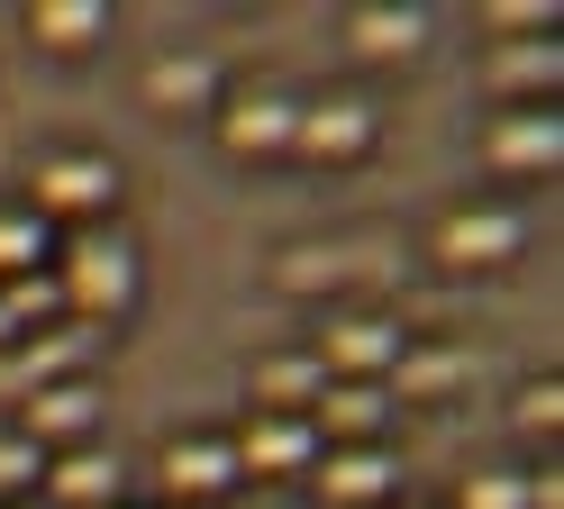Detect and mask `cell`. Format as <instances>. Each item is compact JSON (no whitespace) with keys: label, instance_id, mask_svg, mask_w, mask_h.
<instances>
[{"label":"cell","instance_id":"obj_1","mask_svg":"<svg viewBox=\"0 0 564 509\" xmlns=\"http://www.w3.org/2000/svg\"><path fill=\"white\" fill-rule=\"evenodd\" d=\"M55 291H64V318H83V327H110L137 310V291H147V254H137L128 228H74L55 246Z\"/></svg>","mask_w":564,"mask_h":509},{"label":"cell","instance_id":"obj_2","mask_svg":"<svg viewBox=\"0 0 564 509\" xmlns=\"http://www.w3.org/2000/svg\"><path fill=\"white\" fill-rule=\"evenodd\" d=\"M28 209L46 218H74V228H100V218L119 209V155H100V145H55V155H37V182H28Z\"/></svg>","mask_w":564,"mask_h":509},{"label":"cell","instance_id":"obj_3","mask_svg":"<svg viewBox=\"0 0 564 509\" xmlns=\"http://www.w3.org/2000/svg\"><path fill=\"white\" fill-rule=\"evenodd\" d=\"M401 346H410V327L392 310H328V327H319V346H310V355H319L328 382H392Z\"/></svg>","mask_w":564,"mask_h":509},{"label":"cell","instance_id":"obj_4","mask_svg":"<svg viewBox=\"0 0 564 509\" xmlns=\"http://www.w3.org/2000/svg\"><path fill=\"white\" fill-rule=\"evenodd\" d=\"M519 246H528V218L510 201H455L437 218V237H429V254H437L446 273H501Z\"/></svg>","mask_w":564,"mask_h":509},{"label":"cell","instance_id":"obj_5","mask_svg":"<svg viewBox=\"0 0 564 509\" xmlns=\"http://www.w3.org/2000/svg\"><path fill=\"white\" fill-rule=\"evenodd\" d=\"M373 145H382V119H373L365 91H319V100H301L292 155H310V164H365Z\"/></svg>","mask_w":564,"mask_h":509},{"label":"cell","instance_id":"obj_6","mask_svg":"<svg viewBox=\"0 0 564 509\" xmlns=\"http://www.w3.org/2000/svg\"><path fill=\"white\" fill-rule=\"evenodd\" d=\"M209 128H219V145H228L237 164H273V155H292L301 100L292 91H228L219 109H209Z\"/></svg>","mask_w":564,"mask_h":509},{"label":"cell","instance_id":"obj_7","mask_svg":"<svg viewBox=\"0 0 564 509\" xmlns=\"http://www.w3.org/2000/svg\"><path fill=\"white\" fill-rule=\"evenodd\" d=\"M91 355H100V327H83V318H55V327H37L28 346H10L0 355V391H46V382H83L91 373Z\"/></svg>","mask_w":564,"mask_h":509},{"label":"cell","instance_id":"obj_8","mask_svg":"<svg viewBox=\"0 0 564 509\" xmlns=\"http://www.w3.org/2000/svg\"><path fill=\"white\" fill-rule=\"evenodd\" d=\"M155 483H164L173 509H219L246 473H237V446H228V436H164Z\"/></svg>","mask_w":564,"mask_h":509},{"label":"cell","instance_id":"obj_9","mask_svg":"<svg viewBox=\"0 0 564 509\" xmlns=\"http://www.w3.org/2000/svg\"><path fill=\"white\" fill-rule=\"evenodd\" d=\"M228 446H237V473H246V483H292V473L319 464V427H310L301 410H256Z\"/></svg>","mask_w":564,"mask_h":509},{"label":"cell","instance_id":"obj_10","mask_svg":"<svg viewBox=\"0 0 564 509\" xmlns=\"http://www.w3.org/2000/svg\"><path fill=\"white\" fill-rule=\"evenodd\" d=\"M19 436L37 455H64V446H91L100 436V382H46V391H28L19 400Z\"/></svg>","mask_w":564,"mask_h":509},{"label":"cell","instance_id":"obj_11","mask_svg":"<svg viewBox=\"0 0 564 509\" xmlns=\"http://www.w3.org/2000/svg\"><path fill=\"white\" fill-rule=\"evenodd\" d=\"M482 164L491 173H519V182H546L564 164V119L555 109H501L482 128Z\"/></svg>","mask_w":564,"mask_h":509},{"label":"cell","instance_id":"obj_12","mask_svg":"<svg viewBox=\"0 0 564 509\" xmlns=\"http://www.w3.org/2000/svg\"><path fill=\"white\" fill-rule=\"evenodd\" d=\"M37 500L46 509H119L128 500V464L100 446H64V455H46V483H37Z\"/></svg>","mask_w":564,"mask_h":509},{"label":"cell","instance_id":"obj_13","mask_svg":"<svg viewBox=\"0 0 564 509\" xmlns=\"http://www.w3.org/2000/svg\"><path fill=\"white\" fill-rule=\"evenodd\" d=\"M482 83L501 91L510 109H555V83H564V46L555 36H501L482 55Z\"/></svg>","mask_w":564,"mask_h":509},{"label":"cell","instance_id":"obj_14","mask_svg":"<svg viewBox=\"0 0 564 509\" xmlns=\"http://www.w3.org/2000/svg\"><path fill=\"white\" fill-rule=\"evenodd\" d=\"M319 500L328 509H382L401 491V455L392 446H319Z\"/></svg>","mask_w":564,"mask_h":509},{"label":"cell","instance_id":"obj_15","mask_svg":"<svg viewBox=\"0 0 564 509\" xmlns=\"http://www.w3.org/2000/svg\"><path fill=\"white\" fill-rule=\"evenodd\" d=\"M310 427H319V446H382L392 391L382 382H328L319 400H310Z\"/></svg>","mask_w":564,"mask_h":509},{"label":"cell","instance_id":"obj_16","mask_svg":"<svg viewBox=\"0 0 564 509\" xmlns=\"http://www.w3.org/2000/svg\"><path fill=\"white\" fill-rule=\"evenodd\" d=\"M346 46L365 64H410L429 46V10H410V0H356L346 10Z\"/></svg>","mask_w":564,"mask_h":509},{"label":"cell","instance_id":"obj_17","mask_svg":"<svg viewBox=\"0 0 564 509\" xmlns=\"http://www.w3.org/2000/svg\"><path fill=\"white\" fill-rule=\"evenodd\" d=\"M28 36L46 55H91L110 36V0H28Z\"/></svg>","mask_w":564,"mask_h":509},{"label":"cell","instance_id":"obj_18","mask_svg":"<svg viewBox=\"0 0 564 509\" xmlns=\"http://www.w3.org/2000/svg\"><path fill=\"white\" fill-rule=\"evenodd\" d=\"M455 382H465V355H455L446 337H410V346H401V364H392V382H382V391H392V400H446Z\"/></svg>","mask_w":564,"mask_h":509},{"label":"cell","instance_id":"obj_19","mask_svg":"<svg viewBox=\"0 0 564 509\" xmlns=\"http://www.w3.org/2000/svg\"><path fill=\"white\" fill-rule=\"evenodd\" d=\"M328 391V373H319V355L310 346H282V355H264L256 364V410H301L310 419V400Z\"/></svg>","mask_w":564,"mask_h":509},{"label":"cell","instance_id":"obj_20","mask_svg":"<svg viewBox=\"0 0 564 509\" xmlns=\"http://www.w3.org/2000/svg\"><path fill=\"white\" fill-rule=\"evenodd\" d=\"M147 100L173 109V119H200V109H219V73L200 55H164V64H147Z\"/></svg>","mask_w":564,"mask_h":509},{"label":"cell","instance_id":"obj_21","mask_svg":"<svg viewBox=\"0 0 564 509\" xmlns=\"http://www.w3.org/2000/svg\"><path fill=\"white\" fill-rule=\"evenodd\" d=\"M55 228H46V218L37 209H28V201H10V209H0V282H19V273H46L55 264Z\"/></svg>","mask_w":564,"mask_h":509},{"label":"cell","instance_id":"obj_22","mask_svg":"<svg viewBox=\"0 0 564 509\" xmlns=\"http://www.w3.org/2000/svg\"><path fill=\"white\" fill-rule=\"evenodd\" d=\"M273 282L292 291V301H319V291H337V282H346V246H282Z\"/></svg>","mask_w":564,"mask_h":509},{"label":"cell","instance_id":"obj_23","mask_svg":"<svg viewBox=\"0 0 564 509\" xmlns=\"http://www.w3.org/2000/svg\"><path fill=\"white\" fill-rule=\"evenodd\" d=\"M0 318H10V337H28V327H55V318H64L55 264H46V273H19V282H0Z\"/></svg>","mask_w":564,"mask_h":509},{"label":"cell","instance_id":"obj_24","mask_svg":"<svg viewBox=\"0 0 564 509\" xmlns=\"http://www.w3.org/2000/svg\"><path fill=\"white\" fill-rule=\"evenodd\" d=\"M37 483H46V455L28 446L19 427H0V500H28Z\"/></svg>","mask_w":564,"mask_h":509},{"label":"cell","instance_id":"obj_25","mask_svg":"<svg viewBox=\"0 0 564 509\" xmlns=\"http://www.w3.org/2000/svg\"><path fill=\"white\" fill-rule=\"evenodd\" d=\"M510 419H519V436H555V427H564V382H555V373H546V382H528Z\"/></svg>","mask_w":564,"mask_h":509},{"label":"cell","instance_id":"obj_26","mask_svg":"<svg viewBox=\"0 0 564 509\" xmlns=\"http://www.w3.org/2000/svg\"><path fill=\"white\" fill-rule=\"evenodd\" d=\"M455 509H528V473H474Z\"/></svg>","mask_w":564,"mask_h":509},{"label":"cell","instance_id":"obj_27","mask_svg":"<svg viewBox=\"0 0 564 509\" xmlns=\"http://www.w3.org/2000/svg\"><path fill=\"white\" fill-rule=\"evenodd\" d=\"M491 28H501V36H555V0H501Z\"/></svg>","mask_w":564,"mask_h":509},{"label":"cell","instance_id":"obj_28","mask_svg":"<svg viewBox=\"0 0 564 509\" xmlns=\"http://www.w3.org/2000/svg\"><path fill=\"white\" fill-rule=\"evenodd\" d=\"M528 509H564V473H555V464L528 473Z\"/></svg>","mask_w":564,"mask_h":509},{"label":"cell","instance_id":"obj_29","mask_svg":"<svg viewBox=\"0 0 564 509\" xmlns=\"http://www.w3.org/2000/svg\"><path fill=\"white\" fill-rule=\"evenodd\" d=\"M0 509H46V500H37V491H28V500H0Z\"/></svg>","mask_w":564,"mask_h":509},{"label":"cell","instance_id":"obj_30","mask_svg":"<svg viewBox=\"0 0 564 509\" xmlns=\"http://www.w3.org/2000/svg\"><path fill=\"white\" fill-rule=\"evenodd\" d=\"M10 346H19V337H10V318H0V355H10Z\"/></svg>","mask_w":564,"mask_h":509},{"label":"cell","instance_id":"obj_31","mask_svg":"<svg viewBox=\"0 0 564 509\" xmlns=\"http://www.w3.org/2000/svg\"><path fill=\"white\" fill-rule=\"evenodd\" d=\"M119 509H137V500H119Z\"/></svg>","mask_w":564,"mask_h":509}]
</instances>
